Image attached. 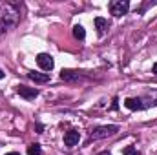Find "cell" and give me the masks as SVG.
<instances>
[{
	"instance_id": "obj_6",
	"label": "cell",
	"mask_w": 157,
	"mask_h": 155,
	"mask_svg": "<svg viewBox=\"0 0 157 155\" xmlns=\"http://www.w3.org/2000/svg\"><path fill=\"white\" fill-rule=\"evenodd\" d=\"M124 106H126L130 112H141V110L146 108V106H144V100L139 99V97H128V99L124 100Z\"/></svg>"
},
{
	"instance_id": "obj_8",
	"label": "cell",
	"mask_w": 157,
	"mask_h": 155,
	"mask_svg": "<svg viewBox=\"0 0 157 155\" xmlns=\"http://www.w3.org/2000/svg\"><path fill=\"white\" fill-rule=\"evenodd\" d=\"M60 78L66 80V82H75V80H80L82 75H80V71H75V70H62Z\"/></svg>"
},
{
	"instance_id": "obj_15",
	"label": "cell",
	"mask_w": 157,
	"mask_h": 155,
	"mask_svg": "<svg viewBox=\"0 0 157 155\" xmlns=\"http://www.w3.org/2000/svg\"><path fill=\"white\" fill-rule=\"evenodd\" d=\"M35 130H37V133H44V126H42L40 122H37V124H35Z\"/></svg>"
},
{
	"instance_id": "obj_2",
	"label": "cell",
	"mask_w": 157,
	"mask_h": 155,
	"mask_svg": "<svg viewBox=\"0 0 157 155\" xmlns=\"http://www.w3.org/2000/svg\"><path fill=\"white\" fill-rule=\"evenodd\" d=\"M119 131L117 124H106V126H99L95 130L90 131V137H88V142L91 141H99V139H106V137H112Z\"/></svg>"
},
{
	"instance_id": "obj_3",
	"label": "cell",
	"mask_w": 157,
	"mask_h": 155,
	"mask_svg": "<svg viewBox=\"0 0 157 155\" xmlns=\"http://www.w3.org/2000/svg\"><path fill=\"white\" fill-rule=\"evenodd\" d=\"M110 13L113 15V17H124V15H128V11H130V2L128 0H113V2H110Z\"/></svg>"
},
{
	"instance_id": "obj_16",
	"label": "cell",
	"mask_w": 157,
	"mask_h": 155,
	"mask_svg": "<svg viewBox=\"0 0 157 155\" xmlns=\"http://www.w3.org/2000/svg\"><path fill=\"white\" fill-rule=\"evenodd\" d=\"M119 108V99L117 97H113V104H112V110H117Z\"/></svg>"
},
{
	"instance_id": "obj_7",
	"label": "cell",
	"mask_w": 157,
	"mask_h": 155,
	"mask_svg": "<svg viewBox=\"0 0 157 155\" xmlns=\"http://www.w3.org/2000/svg\"><path fill=\"white\" fill-rule=\"evenodd\" d=\"M78 141H80V133H78V130H68V131L64 133V144H66L68 148L77 146Z\"/></svg>"
},
{
	"instance_id": "obj_18",
	"label": "cell",
	"mask_w": 157,
	"mask_h": 155,
	"mask_svg": "<svg viewBox=\"0 0 157 155\" xmlns=\"http://www.w3.org/2000/svg\"><path fill=\"white\" fill-rule=\"evenodd\" d=\"M97 155H112V153H110V152H99Z\"/></svg>"
},
{
	"instance_id": "obj_17",
	"label": "cell",
	"mask_w": 157,
	"mask_h": 155,
	"mask_svg": "<svg viewBox=\"0 0 157 155\" xmlns=\"http://www.w3.org/2000/svg\"><path fill=\"white\" fill-rule=\"evenodd\" d=\"M152 73H154V75L157 77V62L154 64V66H152Z\"/></svg>"
},
{
	"instance_id": "obj_5",
	"label": "cell",
	"mask_w": 157,
	"mask_h": 155,
	"mask_svg": "<svg viewBox=\"0 0 157 155\" xmlns=\"http://www.w3.org/2000/svg\"><path fill=\"white\" fill-rule=\"evenodd\" d=\"M17 93L26 100H35L39 97V89L37 88H28V86H17Z\"/></svg>"
},
{
	"instance_id": "obj_14",
	"label": "cell",
	"mask_w": 157,
	"mask_h": 155,
	"mask_svg": "<svg viewBox=\"0 0 157 155\" xmlns=\"http://www.w3.org/2000/svg\"><path fill=\"white\" fill-rule=\"evenodd\" d=\"M7 29H9V26H7V22H6L4 18H0V37H2V35H4V33L7 31Z\"/></svg>"
},
{
	"instance_id": "obj_11",
	"label": "cell",
	"mask_w": 157,
	"mask_h": 155,
	"mask_svg": "<svg viewBox=\"0 0 157 155\" xmlns=\"http://www.w3.org/2000/svg\"><path fill=\"white\" fill-rule=\"evenodd\" d=\"M73 37H75L77 40H84V39H86V29H84L80 24L73 26Z\"/></svg>"
},
{
	"instance_id": "obj_13",
	"label": "cell",
	"mask_w": 157,
	"mask_h": 155,
	"mask_svg": "<svg viewBox=\"0 0 157 155\" xmlns=\"http://www.w3.org/2000/svg\"><path fill=\"white\" fill-rule=\"evenodd\" d=\"M122 155H137V150H135V146H126V148L122 150Z\"/></svg>"
},
{
	"instance_id": "obj_9",
	"label": "cell",
	"mask_w": 157,
	"mask_h": 155,
	"mask_svg": "<svg viewBox=\"0 0 157 155\" xmlns=\"http://www.w3.org/2000/svg\"><path fill=\"white\" fill-rule=\"evenodd\" d=\"M93 24H95V28H97V35H99V37H102V35L106 33V29L110 28V22H108L106 18H102V17H97V18L93 20Z\"/></svg>"
},
{
	"instance_id": "obj_1",
	"label": "cell",
	"mask_w": 157,
	"mask_h": 155,
	"mask_svg": "<svg viewBox=\"0 0 157 155\" xmlns=\"http://www.w3.org/2000/svg\"><path fill=\"white\" fill-rule=\"evenodd\" d=\"M0 18H4V20L7 22L9 28H15V26L20 22V4L9 2V4L4 7V13H2Z\"/></svg>"
},
{
	"instance_id": "obj_12",
	"label": "cell",
	"mask_w": 157,
	"mask_h": 155,
	"mask_svg": "<svg viewBox=\"0 0 157 155\" xmlns=\"http://www.w3.org/2000/svg\"><path fill=\"white\" fill-rule=\"evenodd\" d=\"M28 155H42V148L39 142H33L28 146Z\"/></svg>"
},
{
	"instance_id": "obj_20",
	"label": "cell",
	"mask_w": 157,
	"mask_h": 155,
	"mask_svg": "<svg viewBox=\"0 0 157 155\" xmlns=\"http://www.w3.org/2000/svg\"><path fill=\"white\" fill-rule=\"evenodd\" d=\"M6 77V73H4V71H2V70H0V80H2V78Z\"/></svg>"
},
{
	"instance_id": "obj_4",
	"label": "cell",
	"mask_w": 157,
	"mask_h": 155,
	"mask_svg": "<svg viewBox=\"0 0 157 155\" xmlns=\"http://www.w3.org/2000/svg\"><path fill=\"white\" fill-rule=\"evenodd\" d=\"M37 64L42 71H51L55 68V60L49 53H39L37 55Z\"/></svg>"
},
{
	"instance_id": "obj_19",
	"label": "cell",
	"mask_w": 157,
	"mask_h": 155,
	"mask_svg": "<svg viewBox=\"0 0 157 155\" xmlns=\"http://www.w3.org/2000/svg\"><path fill=\"white\" fill-rule=\"evenodd\" d=\"M6 155H20L18 152H9V153H6Z\"/></svg>"
},
{
	"instance_id": "obj_10",
	"label": "cell",
	"mask_w": 157,
	"mask_h": 155,
	"mask_svg": "<svg viewBox=\"0 0 157 155\" xmlns=\"http://www.w3.org/2000/svg\"><path fill=\"white\" fill-rule=\"evenodd\" d=\"M28 78H31L33 82H37V84H46V82H49V73H40V71H29L28 73Z\"/></svg>"
}]
</instances>
